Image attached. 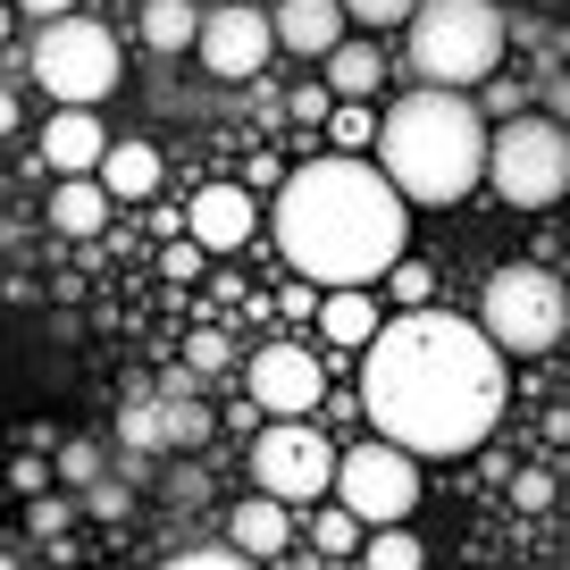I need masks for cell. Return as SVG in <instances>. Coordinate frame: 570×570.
Masks as SVG:
<instances>
[{"label": "cell", "mask_w": 570, "mask_h": 570, "mask_svg": "<svg viewBox=\"0 0 570 570\" xmlns=\"http://www.w3.org/2000/svg\"><path fill=\"white\" fill-rule=\"evenodd\" d=\"M0 570H26V562H18V553H0Z\"/></svg>", "instance_id": "cell-37"}, {"label": "cell", "mask_w": 570, "mask_h": 570, "mask_svg": "<svg viewBox=\"0 0 570 570\" xmlns=\"http://www.w3.org/2000/svg\"><path fill=\"white\" fill-rule=\"evenodd\" d=\"M35 85L51 92L59 109H92L118 92V35L101 18H42L35 35Z\"/></svg>", "instance_id": "cell-7"}, {"label": "cell", "mask_w": 570, "mask_h": 570, "mask_svg": "<svg viewBox=\"0 0 570 570\" xmlns=\"http://www.w3.org/2000/svg\"><path fill=\"white\" fill-rule=\"evenodd\" d=\"M386 294H394V303H403V311H420L428 294H436V277H428L420 261H394V268H386Z\"/></svg>", "instance_id": "cell-25"}, {"label": "cell", "mask_w": 570, "mask_h": 570, "mask_svg": "<svg viewBox=\"0 0 570 570\" xmlns=\"http://www.w3.org/2000/svg\"><path fill=\"white\" fill-rule=\"evenodd\" d=\"M194 0H142V42H151V51H185V42H194Z\"/></svg>", "instance_id": "cell-21"}, {"label": "cell", "mask_w": 570, "mask_h": 570, "mask_svg": "<svg viewBox=\"0 0 570 570\" xmlns=\"http://www.w3.org/2000/svg\"><path fill=\"white\" fill-rule=\"evenodd\" d=\"M9 487H18V495H42V487H51V470H42V453H18V462H9Z\"/></svg>", "instance_id": "cell-28"}, {"label": "cell", "mask_w": 570, "mask_h": 570, "mask_svg": "<svg viewBox=\"0 0 570 570\" xmlns=\"http://www.w3.org/2000/svg\"><path fill=\"white\" fill-rule=\"evenodd\" d=\"M227 537L252 553V562H268V553H285V537H294V503H277V495H252V503H235Z\"/></svg>", "instance_id": "cell-18"}, {"label": "cell", "mask_w": 570, "mask_h": 570, "mask_svg": "<svg viewBox=\"0 0 570 570\" xmlns=\"http://www.w3.org/2000/svg\"><path fill=\"white\" fill-rule=\"evenodd\" d=\"M109 210H118V202L101 194V177H59V185H51V227L76 235V244H85V235H101Z\"/></svg>", "instance_id": "cell-19"}, {"label": "cell", "mask_w": 570, "mask_h": 570, "mask_svg": "<svg viewBox=\"0 0 570 570\" xmlns=\"http://www.w3.org/2000/svg\"><path fill=\"white\" fill-rule=\"evenodd\" d=\"M244 377H252V403H261L268 420H303V411H320V394H327L320 353H303V344H261Z\"/></svg>", "instance_id": "cell-11"}, {"label": "cell", "mask_w": 570, "mask_h": 570, "mask_svg": "<svg viewBox=\"0 0 570 570\" xmlns=\"http://www.w3.org/2000/svg\"><path fill=\"white\" fill-rule=\"evenodd\" d=\"M311 537H320V553H353L361 546V520L344 512V503H320V512H311Z\"/></svg>", "instance_id": "cell-23"}, {"label": "cell", "mask_w": 570, "mask_h": 570, "mask_svg": "<svg viewBox=\"0 0 570 570\" xmlns=\"http://www.w3.org/2000/svg\"><path fill=\"white\" fill-rule=\"evenodd\" d=\"M311 311H320V336L336 344V353H361V344L377 336V294L370 285H336V294L311 303Z\"/></svg>", "instance_id": "cell-16"}, {"label": "cell", "mask_w": 570, "mask_h": 570, "mask_svg": "<svg viewBox=\"0 0 570 570\" xmlns=\"http://www.w3.org/2000/svg\"><path fill=\"white\" fill-rule=\"evenodd\" d=\"M479 336L495 353H520V361H546L553 344L570 336V294L546 261H512L487 277V303H479Z\"/></svg>", "instance_id": "cell-5"}, {"label": "cell", "mask_w": 570, "mask_h": 570, "mask_svg": "<svg viewBox=\"0 0 570 570\" xmlns=\"http://www.w3.org/2000/svg\"><path fill=\"white\" fill-rule=\"evenodd\" d=\"M210 411H202V403H168L160 411V445H185V453H194V445H210Z\"/></svg>", "instance_id": "cell-22"}, {"label": "cell", "mask_w": 570, "mask_h": 570, "mask_svg": "<svg viewBox=\"0 0 570 570\" xmlns=\"http://www.w3.org/2000/svg\"><path fill=\"white\" fill-rule=\"evenodd\" d=\"M327 118H336V142H370V135H377V126H370V109H361V101L327 109Z\"/></svg>", "instance_id": "cell-31"}, {"label": "cell", "mask_w": 570, "mask_h": 570, "mask_svg": "<svg viewBox=\"0 0 570 570\" xmlns=\"http://www.w3.org/2000/svg\"><path fill=\"white\" fill-rule=\"evenodd\" d=\"M0 42H9V0H0Z\"/></svg>", "instance_id": "cell-36"}, {"label": "cell", "mask_w": 570, "mask_h": 570, "mask_svg": "<svg viewBox=\"0 0 570 570\" xmlns=\"http://www.w3.org/2000/svg\"><path fill=\"white\" fill-rule=\"evenodd\" d=\"M361 570H428V546L403 520H386V529H370V546H361Z\"/></svg>", "instance_id": "cell-20"}, {"label": "cell", "mask_w": 570, "mask_h": 570, "mask_svg": "<svg viewBox=\"0 0 570 570\" xmlns=\"http://www.w3.org/2000/svg\"><path fill=\"white\" fill-rule=\"evenodd\" d=\"M252 9H261V0H252Z\"/></svg>", "instance_id": "cell-38"}, {"label": "cell", "mask_w": 570, "mask_h": 570, "mask_svg": "<svg viewBox=\"0 0 570 570\" xmlns=\"http://www.w3.org/2000/svg\"><path fill=\"white\" fill-rule=\"evenodd\" d=\"M92 177H101L109 202H151L160 194V151H151V142H109Z\"/></svg>", "instance_id": "cell-17"}, {"label": "cell", "mask_w": 570, "mask_h": 570, "mask_svg": "<svg viewBox=\"0 0 570 570\" xmlns=\"http://www.w3.org/2000/svg\"><path fill=\"white\" fill-rule=\"evenodd\" d=\"M327 495H336L344 512L361 520V529L411 520V512H420V453H403V445H386V436H370V445L336 453V479H327Z\"/></svg>", "instance_id": "cell-8"}, {"label": "cell", "mask_w": 570, "mask_h": 570, "mask_svg": "<svg viewBox=\"0 0 570 570\" xmlns=\"http://www.w3.org/2000/svg\"><path fill=\"white\" fill-rule=\"evenodd\" d=\"M118 436H126V445H160V411H126Z\"/></svg>", "instance_id": "cell-32"}, {"label": "cell", "mask_w": 570, "mask_h": 570, "mask_svg": "<svg viewBox=\"0 0 570 570\" xmlns=\"http://www.w3.org/2000/svg\"><path fill=\"white\" fill-rule=\"evenodd\" d=\"M268 35H277V51H294V59H320V51H336L353 26H344V9L336 0H277L268 9Z\"/></svg>", "instance_id": "cell-13"}, {"label": "cell", "mask_w": 570, "mask_h": 570, "mask_svg": "<svg viewBox=\"0 0 570 570\" xmlns=\"http://www.w3.org/2000/svg\"><path fill=\"white\" fill-rule=\"evenodd\" d=\"M361 411L403 453H470L503 420V353L453 311L377 320L361 344Z\"/></svg>", "instance_id": "cell-1"}, {"label": "cell", "mask_w": 570, "mask_h": 570, "mask_svg": "<svg viewBox=\"0 0 570 570\" xmlns=\"http://www.w3.org/2000/svg\"><path fill=\"white\" fill-rule=\"evenodd\" d=\"M168 285H194V268H202V244H168Z\"/></svg>", "instance_id": "cell-33"}, {"label": "cell", "mask_w": 570, "mask_h": 570, "mask_svg": "<svg viewBox=\"0 0 570 570\" xmlns=\"http://www.w3.org/2000/svg\"><path fill=\"white\" fill-rule=\"evenodd\" d=\"M76 0H9V18H68Z\"/></svg>", "instance_id": "cell-34"}, {"label": "cell", "mask_w": 570, "mask_h": 570, "mask_svg": "<svg viewBox=\"0 0 570 570\" xmlns=\"http://www.w3.org/2000/svg\"><path fill=\"white\" fill-rule=\"evenodd\" d=\"M59 479H68V487L101 479V445H59Z\"/></svg>", "instance_id": "cell-26"}, {"label": "cell", "mask_w": 570, "mask_h": 570, "mask_svg": "<svg viewBox=\"0 0 570 570\" xmlns=\"http://www.w3.org/2000/svg\"><path fill=\"white\" fill-rule=\"evenodd\" d=\"M101 151H109V135H101V118H92V109H59V118L42 126V160H51L59 177H92V168H101Z\"/></svg>", "instance_id": "cell-14"}, {"label": "cell", "mask_w": 570, "mask_h": 570, "mask_svg": "<svg viewBox=\"0 0 570 570\" xmlns=\"http://www.w3.org/2000/svg\"><path fill=\"white\" fill-rule=\"evenodd\" d=\"M194 51H202V68L227 76V85L261 76L268 51H277V35H268V9H252V0H218V9H202V18H194Z\"/></svg>", "instance_id": "cell-10"}, {"label": "cell", "mask_w": 570, "mask_h": 570, "mask_svg": "<svg viewBox=\"0 0 570 570\" xmlns=\"http://www.w3.org/2000/svg\"><path fill=\"white\" fill-rule=\"evenodd\" d=\"M487 185H495L512 210H553V202L570 194V135L562 118H537V109H520V118H495L487 126Z\"/></svg>", "instance_id": "cell-6"}, {"label": "cell", "mask_w": 570, "mask_h": 570, "mask_svg": "<svg viewBox=\"0 0 570 570\" xmlns=\"http://www.w3.org/2000/svg\"><path fill=\"white\" fill-rule=\"evenodd\" d=\"M327 59V92L336 101H370V92H386V51H377L370 35H344L336 51H320Z\"/></svg>", "instance_id": "cell-15"}, {"label": "cell", "mask_w": 570, "mask_h": 570, "mask_svg": "<svg viewBox=\"0 0 570 570\" xmlns=\"http://www.w3.org/2000/svg\"><path fill=\"white\" fill-rule=\"evenodd\" d=\"M520 109H529V92H520V85H487L479 118H520Z\"/></svg>", "instance_id": "cell-30"}, {"label": "cell", "mask_w": 570, "mask_h": 570, "mask_svg": "<svg viewBox=\"0 0 570 570\" xmlns=\"http://www.w3.org/2000/svg\"><path fill=\"white\" fill-rule=\"evenodd\" d=\"M411 68L428 85H487L503 68V42H512V18H503L495 0H420L411 9Z\"/></svg>", "instance_id": "cell-4"}, {"label": "cell", "mask_w": 570, "mask_h": 570, "mask_svg": "<svg viewBox=\"0 0 570 570\" xmlns=\"http://www.w3.org/2000/svg\"><path fill=\"white\" fill-rule=\"evenodd\" d=\"M85 512H92V520H118V512H126V487H118V479H85Z\"/></svg>", "instance_id": "cell-27"}, {"label": "cell", "mask_w": 570, "mask_h": 570, "mask_svg": "<svg viewBox=\"0 0 570 570\" xmlns=\"http://www.w3.org/2000/svg\"><path fill=\"white\" fill-rule=\"evenodd\" d=\"M252 479L277 503H320L327 479H336V445H327L311 420H277V428H261V445H252Z\"/></svg>", "instance_id": "cell-9"}, {"label": "cell", "mask_w": 570, "mask_h": 570, "mask_svg": "<svg viewBox=\"0 0 570 570\" xmlns=\"http://www.w3.org/2000/svg\"><path fill=\"white\" fill-rule=\"evenodd\" d=\"M18 118H26V109H18V92L0 85V135H18Z\"/></svg>", "instance_id": "cell-35"}, {"label": "cell", "mask_w": 570, "mask_h": 570, "mask_svg": "<svg viewBox=\"0 0 570 570\" xmlns=\"http://www.w3.org/2000/svg\"><path fill=\"white\" fill-rule=\"evenodd\" d=\"M370 142H377V177L403 202H428V210L462 202L470 185H479V168H487V118H479V101L453 92V85L403 92Z\"/></svg>", "instance_id": "cell-3"}, {"label": "cell", "mask_w": 570, "mask_h": 570, "mask_svg": "<svg viewBox=\"0 0 570 570\" xmlns=\"http://www.w3.org/2000/svg\"><path fill=\"white\" fill-rule=\"evenodd\" d=\"M252 218H261L252 185H202L177 227H185V244H202V252H235V244H252Z\"/></svg>", "instance_id": "cell-12"}, {"label": "cell", "mask_w": 570, "mask_h": 570, "mask_svg": "<svg viewBox=\"0 0 570 570\" xmlns=\"http://www.w3.org/2000/svg\"><path fill=\"white\" fill-rule=\"evenodd\" d=\"M268 235H277L285 268L311 285H370L403 261L411 244V202L377 177V160L327 151L303 160L268 202Z\"/></svg>", "instance_id": "cell-2"}, {"label": "cell", "mask_w": 570, "mask_h": 570, "mask_svg": "<svg viewBox=\"0 0 570 570\" xmlns=\"http://www.w3.org/2000/svg\"><path fill=\"white\" fill-rule=\"evenodd\" d=\"M285 109H294V118H303V126H320L327 109H336V92H327V85H303V92H294V101H285Z\"/></svg>", "instance_id": "cell-29"}, {"label": "cell", "mask_w": 570, "mask_h": 570, "mask_svg": "<svg viewBox=\"0 0 570 570\" xmlns=\"http://www.w3.org/2000/svg\"><path fill=\"white\" fill-rule=\"evenodd\" d=\"M344 9V26H361V35H377V26H403L420 0H336Z\"/></svg>", "instance_id": "cell-24"}]
</instances>
